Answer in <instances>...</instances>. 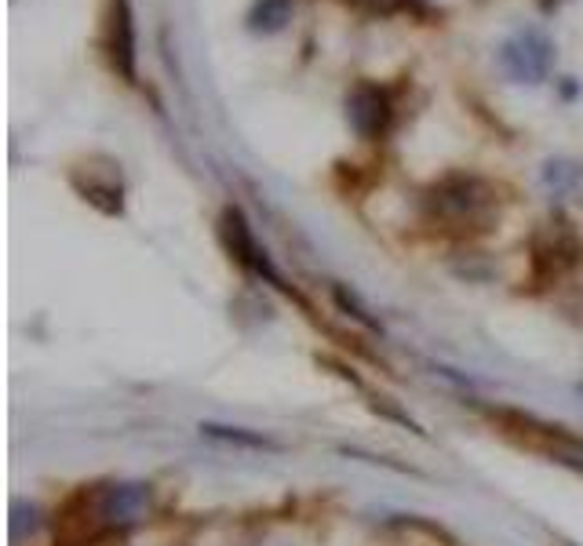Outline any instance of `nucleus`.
Wrapping results in <instances>:
<instances>
[{
	"instance_id": "f8f14e48",
	"label": "nucleus",
	"mask_w": 583,
	"mask_h": 546,
	"mask_svg": "<svg viewBox=\"0 0 583 546\" xmlns=\"http://www.w3.org/2000/svg\"><path fill=\"white\" fill-rule=\"evenodd\" d=\"M372 11H380V15H394V11H402L408 0H365Z\"/></svg>"
},
{
	"instance_id": "7ed1b4c3",
	"label": "nucleus",
	"mask_w": 583,
	"mask_h": 546,
	"mask_svg": "<svg viewBox=\"0 0 583 546\" xmlns=\"http://www.w3.org/2000/svg\"><path fill=\"white\" fill-rule=\"evenodd\" d=\"M347 120L361 139H383L394 124L391 95L380 84H358L347 98Z\"/></svg>"
},
{
	"instance_id": "f257e3e1",
	"label": "nucleus",
	"mask_w": 583,
	"mask_h": 546,
	"mask_svg": "<svg viewBox=\"0 0 583 546\" xmlns=\"http://www.w3.org/2000/svg\"><path fill=\"white\" fill-rule=\"evenodd\" d=\"M424 204L430 223L438 229L456 237H471L489 229L500 197H496V186L485 182L481 175H449V179H441L427 193Z\"/></svg>"
},
{
	"instance_id": "6e6552de",
	"label": "nucleus",
	"mask_w": 583,
	"mask_h": 546,
	"mask_svg": "<svg viewBox=\"0 0 583 546\" xmlns=\"http://www.w3.org/2000/svg\"><path fill=\"white\" fill-rule=\"evenodd\" d=\"M201 434L212 437V441H226V444H241V448H263V452H277V441H270L263 434L241 430V426H219V423H201Z\"/></svg>"
},
{
	"instance_id": "1a4fd4ad",
	"label": "nucleus",
	"mask_w": 583,
	"mask_h": 546,
	"mask_svg": "<svg viewBox=\"0 0 583 546\" xmlns=\"http://www.w3.org/2000/svg\"><path fill=\"white\" fill-rule=\"evenodd\" d=\"M291 19V0H255L248 26L255 33H277L285 29V22Z\"/></svg>"
},
{
	"instance_id": "423d86ee",
	"label": "nucleus",
	"mask_w": 583,
	"mask_h": 546,
	"mask_svg": "<svg viewBox=\"0 0 583 546\" xmlns=\"http://www.w3.org/2000/svg\"><path fill=\"white\" fill-rule=\"evenodd\" d=\"M223 245L237 262H241V266H248V270L259 266V256H263V251L255 248L252 234H248V223H245L241 207H226V212H223Z\"/></svg>"
},
{
	"instance_id": "9b49d317",
	"label": "nucleus",
	"mask_w": 583,
	"mask_h": 546,
	"mask_svg": "<svg viewBox=\"0 0 583 546\" xmlns=\"http://www.w3.org/2000/svg\"><path fill=\"white\" fill-rule=\"evenodd\" d=\"M372 408H376V412H383L386 419H397L402 426H408V430H413V434H424V430H419V423H413V419H408V415H405L402 408H394V404L386 401V397H376V401H372Z\"/></svg>"
},
{
	"instance_id": "0eeeda50",
	"label": "nucleus",
	"mask_w": 583,
	"mask_h": 546,
	"mask_svg": "<svg viewBox=\"0 0 583 546\" xmlns=\"http://www.w3.org/2000/svg\"><path fill=\"white\" fill-rule=\"evenodd\" d=\"M73 186L84 193V201H92L99 212L106 215H121V179H114V182H103V179H95V168H88V182L84 179H73Z\"/></svg>"
},
{
	"instance_id": "39448f33",
	"label": "nucleus",
	"mask_w": 583,
	"mask_h": 546,
	"mask_svg": "<svg viewBox=\"0 0 583 546\" xmlns=\"http://www.w3.org/2000/svg\"><path fill=\"white\" fill-rule=\"evenodd\" d=\"M99 510L106 524H132L146 510V485H110L99 488Z\"/></svg>"
},
{
	"instance_id": "f03ea898",
	"label": "nucleus",
	"mask_w": 583,
	"mask_h": 546,
	"mask_svg": "<svg viewBox=\"0 0 583 546\" xmlns=\"http://www.w3.org/2000/svg\"><path fill=\"white\" fill-rule=\"evenodd\" d=\"M500 66L514 84H539L547 81L550 66H555V44L539 29H517L511 40L500 48Z\"/></svg>"
},
{
	"instance_id": "20e7f679",
	"label": "nucleus",
	"mask_w": 583,
	"mask_h": 546,
	"mask_svg": "<svg viewBox=\"0 0 583 546\" xmlns=\"http://www.w3.org/2000/svg\"><path fill=\"white\" fill-rule=\"evenodd\" d=\"M106 51H110L114 70L124 81H135V26L128 0H110V19H106Z\"/></svg>"
},
{
	"instance_id": "9d476101",
	"label": "nucleus",
	"mask_w": 583,
	"mask_h": 546,
	"mask_svg": "<svg viewBox=\"0 0 583 546\" xmlns=\"http://www.w3.org/2000/svg\"><path fill=\"white\" fill-rule=\"evenodd\" d=\"M336 302H340V310H347L354 321H361L365 328H369V332H380V321H376V317L365 310V306L358 302V295L354 292H347V288H336Z\"/></svg>"
}]
</instances>
